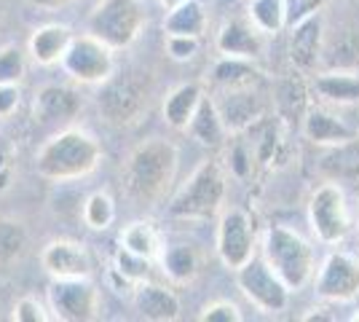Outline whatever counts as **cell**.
Masks as SVG:
<instances>
[{"label":"cell","instance_id":"obj_35","mask_svg":"<svg viewBox=\"0 0 359 322\" xmlns=\"http://www.w3.org/2000/svg\"><path fill=\"white\" fill-rule=\"evenodd\" d=\"M27 70L25 51L19 46H3L0 48V83H19Z\"/></svg>","mask_w":359,"mask_h":322},{"label":"cell","instance_id":"obj_38","mask_svg":"<svg viewBox=\"0 0 359 322\" xmlns=\"http://www.w3.org/2000/svg\"><path fill=\"white\" fill-rule=\"evenodd\" d=\"M201 322H241V309L231 301H212L198 314Z\"/></svg>","mask_w":359,"mask_h":322},{"label":"cell","instance_id":"obj_19","mask_svg":"<svg viewBox=\"0 0 359 322\" xmlns=\"http://www.w3.org/2000/svg\"><path fill=\"white\" fill-rule=\"evenodd\" d=\"M316 169L325 180L335 183H357L359 180V137L327 145L316 159Z\"/></svg>","mask_w":359,"mask_h":322},{"label":"cell","instance_id":"obj_39","mask_svg":"<svg viewBox=\"0 0 359 322\" xmlns=\"http://www.w3.org/2000/svg\"><path fill=\"white\" fill-rule=\"evenodd\" d=\"M325 3H327V0H285L287 27H292V25H298L300 19H306V16L319 14Z\"/></svg>","mask_w":359,"mask_h":322},{"label":"cell","instance_id":"obj_2","mask_svg":"<svg viewBox=\"0 0 359 322\" xmlns=\"http://www.w3.org/2000/svg\"><path fill=\"white\" fill-rule=\"evenodd\" d=\"M177 148L169 140L153 137L140 142L126 159L123 185L137 204H156L166 196L177 175Z\"/></svg>","mask_w":359,"mask_h":322},{"label":"cell","instance_id":"obj_15","mask_svg":"<svg viewBox=\"0 0 359 322\" xmlns=\"http://www.w3.org/2000/svg\"><path fill=\"white\" fill-rule=\"evenodd\" d=\"M303 135L319 148H327V145H338V142L359 137V126L348 123V119L341 116V107L311 105L303 116Z\"/></svg>","mask_w":359,"mask_h":322},{"label":"cell","instance_id":"obj_34","mask_svg":"<svg viewBox=\"0 0 359 322\" xmlns=\"http://www.w3.org/2000/svg\"><path fill=\"white\" fill-rule=\"evenodd\" d=\"M225 169L233 175V177H250L255 169L252 151L247 145V140H231L225 142Z\"/></svg>","mask_w":359,"mask_h":322},{"label":"cell","instance_id":"obj_16","mask_svg":"<svg viewBox=\"0 0 359 322\" xmlns=\"http://www.w3.org/2000/svg\"><path fill=\"white\" fill-rule=\"evenodd\" d=\"M287 30H290V60H292V65L303 73L316 70V65L322 62V54H325V19H322V11L300 19L298 25H292Z\"/></svg>","mask_w":359,"mask_h":322},{"label":"cell","instance_id":"obj_24","mask_svg":"<svg viewBox=\"0 0 359 322\" xmlns=\"http://www.w3.org/2000/svg\"><path fill=\"white\" fill-rule=\"evenodd\" d=\"M201 100H204V89H201V83H180L177 89H172V92L166 94L164 100V121L172 126V129H177V132H185L188 129V123L191 119L196 116V110L201 105Z\"/></svg>","mask_w":359,"mask_h":322},{"label":"cell","instance_id":"obj_7","mask_svg":"<svg viewBox=\"0 0 359 322\" xmlns=\"http://www.w3.org/2000/svg\"><path fill=\"white\" fill-rule=\"evenodd\" d=\"M309 223L322 245H338L351 231V215L341 183L325 180L309 199Z\"/></svg>","mask_w":359,"mask_h":322},{"label":"cell","instance_id":"obj_9","mask_svg":"<svg viewBox=\"0 0 359 322\" xmlns=\"http://www.w3.org/2000/svg\"><path fill=\"white\" fill-rule=\"evenodd\" d=\"M236 285L244 293V298L263 314H282L290 307V288L282 282V276L269 266L266 258L247 261L236 271Z\"/></svg>","mask_w":359,"mask_h":322},{"label":"cell","instance_id":"obj_29","mask_svg":"<svg viewBox=\"0 0 359 322\" xmlns=\"http://www.w3.org/2000/svg\"><path fill=\"white\" fill-rule=\"evenodd\" d=\"M118 242L123 250L135 253V255H142V258H156L161 255V239H158V231L153 229V223L148 220H135L129 226L121 229Z\"/></svg>","mask_w":359,"mask_h":322},{"label":"cell","instance_id":"obj_13","mask_svg":"<svg viewBox=\"0 0 359 322\" xmlns=\"http://www.w3.org/2000/svg\"><path fill=\"white\" fill-rule=\"evenodd\" d=\"M316 295L330 304H348L359 295V258L351 253H330L314 279Z\"/></svg>","mask_w":359,"mask_h":322},{"label":"cell","instance_id":"obj_14","mask_svg":"<svg viewBox=\"0 0 359 322\" xmlns=\"http://www.w3.org/2000/svg\"><path fill=\"white\" fill-rule=\"evenodd\" d=\"M41 266L51 279H78L94 274L89 250L75 239H51L41 250Z\"/></svg>","mask_w":359,"mask_h":322},{"label":"cell","instance_id":"obj_1","mask_svg":"<svg viewBox=\"0 0 359 322\" xmlns=\"http://www.w3.org/2000/svg\"><path fill=\"white\" fill-rule=\"evenodd\" d=\"M102 156L105 151L91 132L70 126L41 145V151L35 154V172L51 183L81 180L100 167Z\"/></svg>","mask_w":359,"mask_h":322},{"label":"cell","instance_id":"obj_36","mask_svg":"<svg viewBox=\"0 0 359 322\" xmlns=\"http://www.w3.org/2000/svg\"><path fill=\"white\" fill-rule=\"evenodd\" d=\"M11 320L14 322H48L54 320V314H48V309L38 301V298H32V295H25V298H19L11 309Z\"/></svg>","mask_w":359,"mask_h":322},{"label":"cell","instance_id":"obj_21","mask_svg":"<svg viewBox=\"0 0 359 322\" xmlns=\"http://www.w3.org/2000/svg\"><path fill=\"white\" fill-rule=\"evenodd\" d=\"M75 32L67 25H43L30 35V43L27 51L35 65L41 67H51V65H60L65 51L73 43Z\"/></svg>","mask_w":359,"mask_h":322},{"label":"cell","instance_id":"obj_3","mask_svg":"<svg viewBox=\"0 0 359 322\" xmlns=\"http://www.w3.org/2000/svg\"><path fill=\"white\" fill-rule=\"evenodd\" d=\"M228 180L220 159H207L191 172V177L180 185V191L166 204L169 217L177 220H210L223 210Z\"/></svg>","mask_w":359,"mask_h":322},{"label":"cell","instance_id":"obj_6","mask_svg":"<svg viewBox=\"0 0 359 322\" xmlns=\"http://www.w3.org/2000/svg\"><path fill=\"white\" fill-rule=\"evenodd\" d=\"M150 100L148 78L142 73H113L105 83H100V94H97V107L102 113L107 123H123L137 121Z\"/></svg>","mask_w":359,"mask_h":322},{"label":"cell","instance_id":"obj_31","mask_svg":"<svg viewBox=\"0 0 359 322\" xmlns=\"http://www.w3.org/2000/svg\"><path fill=\"white\" fill-rule=\"evenodd\" d=\"M247 19L263 35H276V32H282L287 27L285 0H250Z\"/></svg>","mask_w":359,"mask_h":322},{"label":"cell","instance_id":"obj_37","mask_svg":"<svg viewBox=\"0 0 359 322\" xmlns=\"http://www.w3.org/2000/svg\"><path fill=\"white\" fill-rule=\"evenodd\" d=\"M198 41L191 35H166V54L175 62H188L198 54Z\"/></svg>","mask_w":359,"mask_h":322},{"label":"cell","instance_id":"obj_33","mask_svg":"<svg viewBox=\"0 0 359 322\" xmlns=\"http://www.w3.org/2000/svg\"><path fill=\"white\" fill-rule=\"evenodd\" d=\"M113 274H118L126 285H140L150 276V258H142V255H135L129 250L118 247L116 253V263H113Z\"/></svg>","mask_w":359,"mask_h":322},{"label":"cell","instance_id":"obj_25","mask_svg":"<svg viewBox=\"0 0 359 322\" xmlns=\"http://www.w3.org/2000/svg\"><path fill=\"white\" fill-rule=\"evenodd\" d=\"M161 269L175 285H188L201 271V253L185 242L169 245L161 250Z\"/></svg>","mask_w":359,"mask_h":322},{"label":"cell","instance_id":"obj_41","mask_svg":"<svg viewBox=\"0 0 359 322\" xmlns=\"http://www.w3.org/2000/svg\"><path fill=\"white\" fill-rule=\"evenodd\" d=\"M35 6H41V8H57V6H65V3H70V0H30Z\"/></svg>","mask_w":359,"mask_h":322},{"label":"cell","instance_id":"obj_10","mask_svg":"<svg viewBox=\"0 0 359 322\" xmlns=\"http://www.w3.org/2000/svg\"><path fill=\"white\" fill-rule=\"evenodd\" d=\"M48 307L54 311V320L94 322L100 320L102 304L91 276H78V279H51Z\"/></svg>","mask_w":359,"mask_h":322},{"label":"cell","instance_id":"obj_8","mask_svg":"<svg viewBox=\"0 0 359 322\" xmlns=\"http://www.w3.org/2000/svg\"><path fill=\"white\" fill-rule=\"evenodd\" d=\"M60 65L73 81L86 83V86H100L116 73L113 48L107 46L105 41H100L97 35H91V32L75 35Z\"/></svg>","mask_w":359,"mask_h":322},{"label":"cell","instance_id":"obj_40","mask_svg":"<svg viewBox=\"0 0 359 322\" xmlns=\"http://www.w3.org/2000/svg\"><path fill=\"white\" fill-rule=\"evenodd\" d=\"M19 102H22L19 83H0V119L14 116Z\"/></svg>","mask_w":359,"mask_h":322},{"label":"cell","instance_id":"obj_30","mask_svg":"<svg viewBox=\"0 0 359 322\" xmlns=\"http://www.w3.org/2000/svg\"><path fill=\"white\" fill-rule=\"evenodd\" d=\"M27 250V231L14 217H0V271L11 269Z\"/></svg>","mask_w":359,"mask_h":322},{"label":"cell","instance_id":"obj_27","mask_svg":"<svg viewBox=\"0 0 359 322\" xmlns=\"http://www.w3.org/2000/svg\"><path fill=\"white\" fill-rule=\"evenodd\" d=\"M207 30V11L198 0H185L177 8L166 11L164 32L166 35H191V38H201Z\"/></svg>","mask_w":359,"mask_h":322},{"label":"cell","instance_id":"obj_11","mask_svg":"<svg viewBox=\"0 0 359 322\" xmlns=\"http://www.w3.org/2000/svg\"><path fill=\"white\" fill-rule=\"evenodd\" d=\"M212 100H215L220 119L231 135H241L257 121H263L273 105L269 97L260 92V83L236 86V89H217L212 94Z\"/></svg>","mask_w":359,"mask_h":322},{"label":"cell","instance_id":"obj_20","mask_svg":"<svg viewBox=\"0 0 359 322\" xmlns=\"http://www.w3.org/2000/svg\"><path fill=\"white\" fill-rule=\"evenodd\" d=\"M81 110V97L67 89V86H43L41 92L35 94L32 100V113H35V121L41 123H54V121H70L78 116Z\"/></svg>","mask_w":359,"mask_h":322},{"label":"cell","instance_id":"obj_22","mask_svg":"<svg viewBox=\"0 0 359 322\" xmlns=\"http://www.w3.org/2000/svg\"><path fill=\"white\" fill-rule=\"evenodd\" d=\"M260 35L263 32L257 30L250 19L225 22L220 32H217V51L223 57H247V60H255L263 51Z\"/></svg>","mask_w":359,"mask_h":322},{"label":"cell","instance_id":"obj_32","mask_svg":"<svg viewBox=\"0 0 359 322\" xmlns=\"http://www.w3.org/2000/svg\"><path fill=\"white\" fill-rule=\"evenodd\" d=\"M81 217L91 231H107L116 220V201L105 191H94L81 207Z\"/></svg>","mask_w":359,"mask_h":322},{"label":"cell","instance_id":"obj_43","mask_svg":"<svg viewBox=\"0 0 359 322\" xmlns=\"http://www.w3.org/2000/svg\"><path fill=\"white\" fill-rule=\"evenodd\" d=\"M351 320H354V322H359V309H357V314H351Z\"/></svg>","mask_w":359,"mask_h":322},{"label":"cell","instance_id":"obj_17","mask_svg":"<svg viewBox=\"0 0 359 322\" xmlns=\"http://www.w3.org/2000/svg\"><path fill=\"white\" fill-rule=\"evenodd\" d=\"M314 94L325 105L359 107V73L332 67L314 78Z\"/></svg>","mask_w":359,"mask_h":322},{"label":"cell","instance_id":"obj_5","mask_svg":"<svg viewBox=\"0 0 359 322\" xmlns=\"http://www.w3.org/2000/svg\"><path fill=\"white\" fill-rule=\"evenodd\" d=\"M148 16L142 0H100L89 16V32L113 51L129 48L142 35Z\"/></svg>","mask_w":359,"mask_h":322},{"label":"cell","instance_id":"obj_23","mask_svg":"<svg viewBox=\"0 0 359 322\" xmlns=\"http://www.w3.org/2000/svg\"><path fill=\"white\" fill-rule=\"evenodd\" d=\"M185 132L196 142L207 145V148H223L228 137H231V132L225 129L223 119H220V110L215 105V100L207 97V94H204V100H201V105H198V110H196V116L191 119Z\"/></svg>","mask_w":359,"mask_h":322},{"label":"cell","instance_id":"obj_42","mask_svg":"<svg viewBox=\"0 0 359 322\" xmlns=\"http://www.w3.org/2000/svg\"><path fill=\"white\" fill-rule=\"evenodd\" d=\"M158 3H161V6H164L166 11H172V8H177L180 3H185V0H158Z\"/></svg>","mask_w":359,"mask_h":322},{"label":"cell","instance_id":"obj_12","mask_svg":"<svg viewBox=\"0 0 359 322\" xmlns=\"http://www.w3.org/2000/svg\"><path fill=\"white\" fill-rule=\"evenodd\" d=\"M217 255L225 269H231L233 274L255 258V229L247 210L231 207L223 213L217 226Z\"/></svg>","mask_w":359,"mask_h":322},{"label":"cell","instance_id":"obj_18","mask_svg":"<svg viewBox=\"0 0 359 322\" xmlns=\"http://www.w3.org/2000/svg\"><path fill=\"white\" fill-rule=\"evenodd\" d=\"M135 309L140 311L142 320L150 322H175L180 320V311H182L175 293L164 285L148 282V279L135 288Z\"/></svg>","mask_w":359,"mask_h":322},{"label":"cell","instance_id":"obj_4","mask_svg":"<svg viewBox=\"0 0 359 322\" xmlns=\"http://www.w3.org/2000/svg\"><path fill=\"white\" fill-rule=\"evenodd\" d=\"M263 258L292 293L303 290L316 274L314 247L287 226H269L263 234Z\"/></svg>","mask_w":359,"mask_h":322},{"label":"cell","instance_id":"obj_44","mask_svg":"<svg viewBox=\"0 0 359 322\" xmlns=\"http://www.w3.org/2000/svg\"><path fill=\"white\" fill-rule=\"evenodd\" d=\"M357 231H359V223H357Z\"/></svg>","mask_w":359,"mask_h":322},{"label":"cell","instance_id":"obj_28","mask_svg":"<svg viewBox=\"0 0 359 322\" xmlns=\"http://www.w3.org/2000/svg\"><path fill=\"white\" fill-rule=\"evenodd\" d=\"M273 105L279 110V116L285 121H303L306 110H309V92L303 86L300 78H282L276 86H273Z\"/></svg>","mask_w":359,"mask_h":322},{"label":"cell","instance_id":"obj_26","mask_svg":"<svg viewBox=\"0 0 359 322\" xmlns=\"http://www.w3.org/2000/svg\"><path fill=\"white\" fill-rule=\"evenodd\" d=\"M263 81V73L247 57H220L212 67V83L217 89H236V86H255Z\"/></svg>","mask_w":359,"mask_h":322}]
</instances>
